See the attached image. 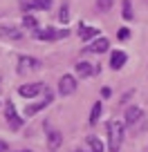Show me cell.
Returning a JSON list of instances; mask_svg holds the SVG:
<instances>
[{
    "label": "cell",
    "mask_w": 148,
    "mask_h": 152,
    "mask_svg": "<svg viewBox=\"0 0 148 152\" xmlns=\"http://www.w3.org/2000/svg\"><path fill=\"white\" fill-rule=\"evenodd\" d=\"M126 137V123L121 121H108V148L110 152H119Z\"/></svg>",
    "instance_id": "6da1fadb"
},
{
    "label": "cell",
    "mask_w": 148,
    "mask_h": 152,
    "mask_svg": "<svg viewBox=\"0 0 148 152\" xmlns=\"http://www.w3.org/2000/svg\"><path fill=\"white\" fill-rule=\"evenodd\" d=\"M54 0H18V7L29 14V11H47Z\"/></svg>",
    "instance_id": "7a4b0ae2"
},
{
    "label": "cell",
    "mask_w": 148,
    "mask_h": 152,
    "mask_svg": "<svg viewBox=\"0 0 148 152\" xmlns=\"http://www.w3.org/2000/svg\"><path fill=\"white\" fill-rule=\"evenodd\" d=\"M43 67V63L36 56H20L18 58V74H29V72H38Z\"/></svg>",
    "instance_id": "3957f363"
},
{
    "label": "cell",
    "mask_w": 148,
    "mask_h": 152,
    "mask_svg": "<svg viewBox=\"0 0 148 152\" xmlns=\"http://www.w3.org/2000/svg\"><path fill=\"white\" fill-rule=\"evenodd\" d=\"M40 92H47V85L45 83H25V85L18 87V94L23 99H36Z\"/></svg>",
    "instance_id": "277c9868"
},
{
    "label": "cell",
    "mask_w": 148,
    "mask_h": 152,
    "mask_svg": "<svg viewBox=\"0 0 148 152\" xmlns=\"http://www.w3.org/2000/svg\"><path fill=\"white\" fill-rule=\"evenodd\" d=\"M5 119H7V123H9L11 130H20V128H23V116H18L16 105L11 103V101L5 103Z\"/></svg>",
    "instance_id": "5b68a950"
},
{
    "label": "cell",
    "mask_w": 148,
    "mask_h": 152,
    "mask_svg": "<svg viewBox=\"0 0 148 152\" xmlns=\"http://www.w3.org/2000/svg\"><path fill=\"white\" fill-rule=\"evenodd\" d=\"M70 36L67 29H54V27H45V29H36V38L38 40H58V38Z\"/></svg>",
    "instance_id": "8992f818"
},
{
    "label": "cell",
    "mask_w": 148,
    "mask_h": 152,
    "mask_svg": "<svg viewBox=\"0 0 148 152\" xmlns=\"http://www.w3.org/2000/svg\"><path fill=\"white\" fill-rule=\"evenodd\" d=\"M52 101H54V96H52V92L47 90V92H45V99L36 101V103H29L27 107H25V116L29 119V116H34V114H38L40 110H45V107H47L49 103H52Z\"/></svg>",
    "instance_id": "52a82bcc"
},
{
    "label": "cell",
    "mask_w": 148,
    "mask_h": 152,
    "mask_svg": "<svg viewBox=\"0 0 148 152\" xmlns=\"http://www.w3.org/2000/svg\"><path fill=\"white\" fill-rule=\"evenodd\" d=\"M74 90H77V78L72 74H63L61 78H58V94L70 96V94H74Z\"/></svg>",
    "instance_id": "ba28073f"
},
{
    "label": "cell",
    "mask_w": 148,
    "mask_h": 152,
    "mask_svg": "<svg viewBox=\"0 0 148 152\" xmlns=\"http://www.w3.org/2000/svg\"><path fill=\"white\" fill-rule=\"evenodd\" d=\"M141 121H144V110L141 107H128L126 110V125L128 128H139L141 125Z\"/></svg>",
    "instance_id": "9c48e42d"
},
{
    "label": "cell",
    "mask_w": 148,
    "mask_h": 152,
    "mask_svg": "<svg viewBox=\"0 0 148 152\" xmlns=\"http://www.w3.org/2000/svg\"><path fill=\"white\" fill-rule=\"evenodd\" d=\"M0 38H7V40H20L23 31L14 25H0Z\"/></svg>",
    "instance_id": "30bf717a"
},
{
    "label": "cell",
    "mask_w": 148,
    "mask_h": 152,
    "mask_svg": "<svg viewBox=\"0 0 148 152\" xmlns=\"http://www.w3.org/2000/svg\"><path fill=\"white\" fill-rule=\"evenodd\" d=\"M85 49H88V52H92V54H103V52H108V49H110V40H108V38H103V36L94 38Z\"/></svg>",
    "instance_id": "8fae6325"
},
{
    "label": "cell",
    "mask_w": 148,
    "mask_h": 152,
    "mask_svg": "<svg viewBox=\"0 0 148 152\" xmlns=\"http://www.w3.org/2000/svg\"><path fill=\"white\" fill-rule=\"evenodd\" d=\"M61 145H63V134L58 132V130H49L47 132V150L56 152Z\"/></svg>",
    "instance_id": "7c38bea8"
},
{
    "label": "cell",
    "mask_w": 148,
    "mask_h": 152,
    "mask_svg": "<svg viewBox=\"0 0 148 152\" xmlns=\"http://www.w3.org/2000/svg\"><path fill=\"white\" fill-rule=\"evenodd\" d=\"M74 69H77V74L81 76V78H88V76H92V74H94V72H101L99 67H96V69H94V67H92V65H90V63H88V61H79Z\"/></svg>",
    "instance_id": "4fadbf2b"
},
{
    "label": "cell",
    "mask_w": 148,
    "mask_h": 152,
    "mask_svg": "<svg viewBox=\"0 0 148 152\" xmlns=\"http://www.w3.org/2000/svg\"><path fill=\"white\" fill-rule=\"evenodd\" d=\"M126 61H128L126 52L117 49V52H112V56H110V67H112V69H121V67L126 65Z\"/></svg>",
    "instance_id": "5bb4252c"
},
{
    "label": "cell",
    "mask_w": 148,
    "mask_h": 152,
    "mask_svg": "<svg viewBox=\"0 0 148 152\" xmlns=\"http://www.w3.org/2000/svg\"><path fill=\"white\" fill-rule=\"evenodd\" d=\"M99 36V27H90V25H79V38L81 40H92Z\"/></svg>",
    "instance_id": "9a60e30c"
},
{
    "label": "cell",
    "mask_w": 148,
    "mask_h": 152,
    "mask_svg": "<svg viewBox=\"0 0 148 152\" xmlns=\"http://www.w3.org/2000/svg\"><path fill=\"white\" fill-rule=\"evenodd\" d=\"M101 112H103V105H101V101H96V103L92 105V112H90V119H88V123H90V125H96V121H99Z\"/></svg>",
    "instance_id": "2e32d148"
},
{
    "label": "cell",
    "mask_w": 148,
    "mask_h": 152,
    "mask_svg": "<svg viewBox=\"0 0 148 152\" xmlns=\"http://www.w3.org/2000/svg\"><path fill=\"white\" fill-rule=\"evenodd\" d=\"M88 148H90V152H103V143L96 137H88Z\"/></svg>",
    "instance_id": "e0dca14e"
},
{
    "label": "cell",
    "mask_w": 148,
    "mask_h": 152,
    "mask_svg": "<svg viewBox=\"0 0 148 152\" xmlns=\"http://www.w3.org/2000/svg\"><path fill=\"white\" fill-rule=\"evenodd\" d=\"M121 7H124V11H121L124 20H133L135 14H133V5H130V0H124V2H121Z\"/></svg>",
    "instance_id": "ac0fdd59"
},
{
    "label": "cell",
    "mask_w": 148,
    "mask_h": 152,
    "mask_svg": "<svg viewBox=\"0 0 148 152\" xmlns=\"http://www.w3.org/2000/svg\"><path fill=\"white\" fill-rule=\"evenodd\" d=\"M112 5H115V0H96V9H99L101 14H108V11L112 9Z\"/></svg>",
    "instance_id": "d6986e66"
},
{
    "label": "cell",
    "mask_w": 148,
    "mask_h": 152,
    "mask_svg": "<svg viewBox=\"0 0 148 152\" xmlns=\"http://www.w3.org/2000/svg\"><path fill=\"white\" fill-rule=\"evenodd\" d=\"M23 27H27V29H38V23H36V18H34V16L25 14V18H23Z\"/></svg>",
    "instance_id": "ffe728a7"
},
{
    "label": "cell",
    "mask_w": 148,
    "mask_h": 152,
    "mask_svg": "<svg viewBox=\"0 0 148 152\" xmlns=\"http://www.w3.org/2000/svg\"><path fill=\"white\" fill-rule=\"evenodd\" d=\"M58 20H61V23H67V20H70V9H67V5L61 7V11H58Z\"/></svg>",
    "instance_id": "44dd1931"
},
{
    "label": "cell",
    "mask_w": 148,
    "mask_h": 152,
    "mask_svg": "<svg viewBox=\"0 0 148 152\" xmlns=\"http://www.w3.org/2000/svg\"><path fill=\"white\" fill-rule=\"evenodd\" d=\"M128 36H130V31H128L126 27H124V29H119V38H121V40H126Z\"/></svg>",
    "instance_id": "7402d4cb"
},
{
    "label": "cell",
    "mask_w": 148,
    "mask_h": 152,
    "mask_svg": "<svg viewBox=\"0 0 148 152\" xmlns=\"http://www.w3.org/2000/svg\"><path fill=\"white\" fill-rule=\"evenodd\" d=\"M101 94H103V99H108V96H110V87H103V92H101Z\"/></svg>",
    "instance_id": "603a6c76"
},
{
    "label": "cell",
    "mask_w": 148,
    "mask_h": 152,
    "mask_svg": "<svg viewBox=\"0 0 148 152\" xmlns=\"http://www.w3.org/2000/svg\"><path fill=\"white\" fill-rule=\"evenodd\" d=\"M2 150H5V145H2V143H0V152H2Z\"/></svg>",
    "instance_id": "cb8c5ba5"
},
{
    "label": "cell",
    "mask_w": 148,
    "mask_h": 152,
    "mask_svg": "<svg viewBox=\"0 0 148 152\" xmlns=\"http://www.w3.org/2000/svg\"><path fill=\"white\" fill-rule=\"evenodd\" d=\"M20 152H32V150H20Z\"/></svg>",
    "instance_id": "d4e9b609"
},
{
    "label": "cell",
    "mask_w": 148,
    "mask_h": 152,
    "mask_svg": "<svg viewBox=\"0 0 148 152\" xmlns=\"http://www.w3.org/2000/svg\"><path fill=\"white\" fill-rule=\"evenodd\" d=\"M72 152H83V150H72Z\"/></svg>",
    "instance_id": "484cf974"
}]
</instances>
